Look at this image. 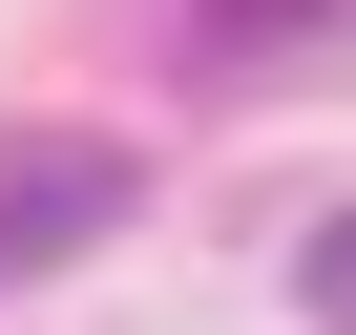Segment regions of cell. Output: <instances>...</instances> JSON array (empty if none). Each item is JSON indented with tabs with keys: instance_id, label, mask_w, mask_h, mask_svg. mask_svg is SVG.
Wrapping results in <instances>:
<instances>
[{
	"instance_id": "obj_2",
	"label": "cell",
	"mask_w": 356,
	"mask_h": 335,
	"mask_svg": "<svg viewBox=\"0 0 356 335\" xmlns=\"http://www.w3.org/2000/svg\"><path fill=\"white\" fill-rule=\"evenodd\" d=\"M293 293H314V335H356V210H314V252H293Z\"/></svg>"
},
{
	"instance_id": "obj_1",
	"label": "cell",
	"mask_w": 356,
	"mask_h": 335,
	"mask_svg": "<svg viewBox=\"0 0 356 335\" xmlns=\"http://www.w3.org/2000/svg\"><path fill=\"white\" fill-rule=\"evenodd\" d=\"M105 210H126V147H105V126H22V147H0V293L63 272Z\"/></svg>"
},
{
	"instance_id": "obj_3",
	"label": "cell",
	"mask_w": 356,
	"mask_h": 335,
	"mask_svg": "<svg viewBox=\"0 0 356 335\" xmlns=\"http://www.w3.org/2000/svg\"><path fill=\"white\" fill-rule=\"evenodd\" d=\"M293 22H314V0H210V63H273Z\"/></svg>"
}]
</instances>
